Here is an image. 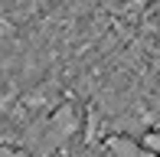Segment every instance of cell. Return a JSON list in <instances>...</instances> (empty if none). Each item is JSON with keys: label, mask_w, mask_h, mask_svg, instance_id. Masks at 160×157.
I'll use <instances>...</instances> for the list:
<instances>
[{"label": "cell", "mask_w": 160, "mask_h": 157, "mask_svg": "<svg viewBox=\"0 0 160 157\" xmlns=\"http://www.w3.org/2000/svg\"><path fill=\"white\" fill-rule=\"evenodd\" d=\"M141 144H144V151H150V154H157V157H160V131H147Z\"/></svg>", "instance_id": "7a4b0ae2"}, {"label": "cell", "mask_w": 160, "mask_h": 157, "mask_svg": "<svg viewBox=\"0 0 160 157\" xmlns=\"http://www.w3.org/2000/svg\"><path fill=\"white\" fill-rule=\"evenodd\" d=\"M105 151H111V154H121V157H141L144 154V144H137V141H131V138H108L105 141Z\"/></svg>", "instance_id": "6da1fadb"}]
</instances>
